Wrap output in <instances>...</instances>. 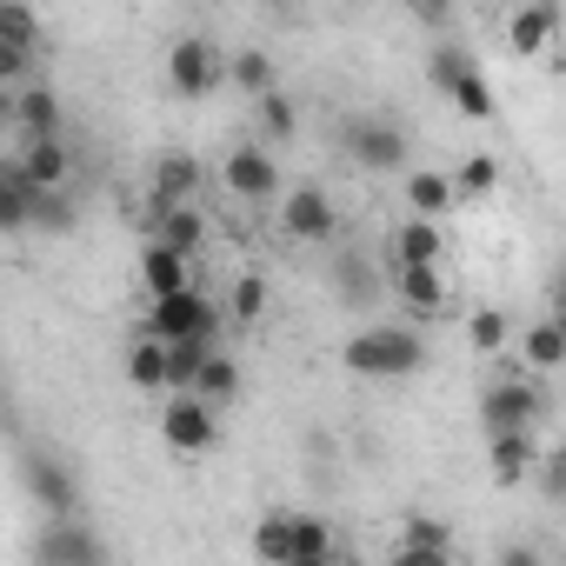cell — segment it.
Segmentation results:
<instances>
[{"label":"cell","mask_w":566,"mask_h":566,"mask_svg":"<svg viewBox=\"0 0 566 566\" xmlns=\"http://www.w3.org/2000/svg\"><path fill=\"white\" fill-rule=\"evenodd\" d=\"M127 380H134L140 394H167V340L140 334V340L127 347Z\"/></svg>","instance_id":"cell-28"},{"label":"cell","mask_w":566,"mask_h":566,"mask_svg":"<svg viewBox=\"0 0 566 566\" xmlns=\"http://www.w3.org/2000/svg\"><path fill=\"white\" fill-rule=\"evenodd\" d=\"M187 394H200L213 413H220V407H233V394H240V367H233V354L207 347V354H200V367H193V387H187Z\"/></svg>","instance_id":"cell-22"},{"label":"cell","mask_w":566,"mask_h":566,"mask_svg":"<svg viewBox=\"0 0 566 566\" xmlns=\"http://www.w3.org/2000/svg\"><path fill=\"white\" fill-rule=\"evenodd\" d=\"M287 506H273L260 526H253V559H266V566H287Z\"/></svg>","instance_id":"cell-33"},{"label":"cell","mask_w":566,"mask_h":566,"mask_svg":"<svg viewBox=\"0 0 566 566\" xmlns=\"http://www.w3.org/2000/svg\"><path fill=\"white\" fill-rule=\"evenodd\" d=\"M21 486L34 493V506L54 520V513H81V480L61 453H28L21 460Z\"/></svg>","instance_id":"cell-12"},{"label":"cell","mask_w":566,"mask_h":566,"mask_svg":"<svg viewBox=\"0 0 566 566\" xmlns=\"http://www.w3.org/2000/svg\"><path fill=\"white\" fill-rule=\"evenodd\" d=\"M34 559H48V566H94V559H107V539L81 513H54L34 533Z\"/></svg>","instance_id":"cell-10"},{"label":"cell","mask_w":566,"mask_h":566,"mask_svg":"<svg viewBox=\"0 0 566 566\" xmlns=\"http://www.w3.org/2000/svg\"><path fill=\"white\" fill-rule=\"evenodd\" d=\"M280 233H287V240H307V247L334 240V233H340L334 193H327L321 180H301V187H280Z\"/></svg>","instance_id":"cell-6"},{"label":"cell","mask_w":566,"mask_h":566,"mask_svg":"<svg viewBox=\"0 0 566 566\" xmlns=\"http://www.w3.org/2000/svg\"><path fill=\"white\" fill-rule=\"evenodd\" d=\"M147 220H154V240L174 247V253H187V260H193V253L207 247V233H213L207 213H200V200H174V207H160V213H147Z\"/></svg>","instance_id":"cell-17"},{"label":"cell","mask_w":566,"mask_h":566,"mask_svg":"<svg viewBox=\"0 0 566 566\" xmlns=\"http://www.w3.org/2000/svg\"><path fill=\"white\" fill-rule=\"evenodd\" d=\"M486 460H493V480H500V486H520V480L533 473V460H539V433H533V427H493Z\"/></svg>","instance_id":"cell-16"},{"label":"cell","mask_w":566,"mask_h":566,"mask_svg":"<svg viewBox=\"0 0 566 566\" xmlns=\"http://www.w3.org/2000/svg\"><path fill=\"white\" fill-rule=\"evenodd\" d=\"M227 301H233V321H260V314H266V280H260V273H240Z\"/></svg>","instance_id":"cell-37"},{"label":"cell","mask_w":566,"mask_h":566,"mask_svg":"<svg viewBox=\"0 0 566 566\" xmlns=\"http://www.w3.org/2000/svg\"><path fill=\"white\" fill-rule=\"evenodd\" d=\"M553 413V394L520 367V360H506V374L480 394V420H486V433L493 427H539Z\"/></svg>","instance_id":"cell-3"},{"label":"cell","mask_w":566,"mask_h":566,"mask_svg":"<svg viewBox=\"0 0 566 566\" xmlns=\"http://www.w3.org/2000/svg\"><path fill=\"white\" fill-rule=\"evenodd\" d=\"M220 187L233 193V200H247V207H260V200H280V160L260 147V140H240V147H227V160H220Z\"/></svg>","instance_id":"cell-8"},{"label":"cell","mask_w":566,"mask_h":566,"mask_svg":"<svg viewBox=\"0 0 566 566\" xmlns=\"http://www.w3.org/2000/svg\"><path fill=\"white\" fill-rule=\"evenodd\" d=\"M400 174H407V213L447 220V213L460 207V193H453V174H440V167H400Z\"/></svg>","instance_id":"cell-20"},{"label":"cell","mask_w":566,"mask_h":566,"mask_svg":"<svg viewBox=\"0 0 566 566\" xmlns=\"http://www.w3.org/2000/svg\"><path fill=\"white\" fill-rule=\"evenodd\" d=\"M506 334H513V327H506L500 307H473V314H467V347H473V354H506Z\"/></svg>","instance_id":"cell-32"},{"label":"cell","mask_w":566,"mask_h":566,"mask_svg":"<svg viewBox=\"0 0 566 566\" xmlns=\"http://www.w3.org/2000/svg\"><path fill=\"white\" fill-rule=\"evenodd\" d=\"M533 467H539V486H546V500L559 506V500H566V453H546V447H539V460H533Z\"/></svg>","instance_id":"cell-39"},{"label":"cell","mask_w":566,"mask_h":566,"mask_svg":"<svg viewBox=\"0 0 566 566\" xmlns=\"http://www.w3.org/2000/svg\"><path fill=\"white\" fill-rule=\"evenodd\" d=\"M220 81H227V61H220V48H213L207 34H180V41L167 48V87H174L180 101H207Z\"/></svg>","instance_id":"cell-7"},{"label":"cell","mask_w":566,"mask_h":566,"mask_svg":"<svg viewBox=\"0 0 566 566\" xmlns=\"http://www.w3.org/2000/svg\"><path fill=\"white\" fill-rule=\"evenodd\" d=\"M140 287H147V301H160V294H180V287H193V260L187 253H174V247H140Z\"/></svg>","instance_id":"cell-19"},{"label":"cell","mask_w":566,"mask_h":566,"mask_svg":"<svg viewBox=\"0 0 566 566\" xmlns=\"http://www.w3.org/2000/svg\"><path fill=\"white\" fill-rule=\"evenodd\" d=\"M14 120H21V134H61V101H54V87H28L21 81V94H14Z\"/></svg>","instance_id":"cell-26"},{"label":"cell","mask_w":566,"mask_h":566,"mask_svg":"<svg viewBox=\"0 0 566 566\" xmlns=\"http://www.w3.org/2000/svg\"><path fill=\"white\" fill-rule=\"evenodd\" d=\"M500 559H506V566H539V553H533V546H506Z\"/></svg>","instance_id":"cell-41"},{"label":"cell","mask_w":566,"mask_h":566,"mask_svg":"<svg viewBox=\"0 0 566 566\" xmlns=\"http://www.w3.org/2000/svg\"><path fill=\"white\" fill-rule=\"evenodd\" d=\"M493 187H500V160H493V154H467L460 174H453V193H460V200H480V193H493Z\"/></svg>","instance_id":"cell-34"},{"label":"cell","mask_w":566,"mask_h":566,"mask_svg":"<svg viewBox=\"0 0 566 566\" xmlns=\"http://www.w3.org/2000/svg\"><path fill=\"white\" fill-rule=\"evenodd\" d=\"M227 81L253 101V94H266V87H280V74H273V54L266 48H240L233 61H227Z\"/></svg>","instance_id":"cell-29"},{"label":"cell","mask_w":566,"mask_h":566,"mask_svg":"<svg viewBox=\"0 0 566 566\" xmlns=\"http://www.w3.org/2000/svg\"><path fill=\"white\" fill-rule=\"evenodd\" d=\"M387 247H394V260H420V266H440V260H447V233H440V220H427V213H407Z\"/></svg>","instance_id":"cell-21"},{"label":"cell","mask_w":566,"mask_h":566,"mask_svg":"<svg viewBox=\"0 0 566 566\" xmlns=\"http://www.w3.org/2000/svg\"><path fill=\"white\" fill-rule=\"evenodd\" d=\"M0 41H14V48H28V54H34V41H41V21H34V8H28V0H0Z\"/></svg>","instance_id":"cell-36"},{"label":"cell","mask_w":566,"mask_h":566,"mask_svg":"<svg viewBox=\"0 0 566 566\" xmlns=\"http://www.w3.org/2000/svg\"><path fill=\"white\" fill-rule=\"evenodd\" d=\"M253 107H260V134H266V140H294V134H301V107L287 101V87L253 94Z\"/></svg>","instance_id":"cell-31"},{"label":"cell","mask_w":566,"mask_h":566,"mask_svg":"<svg viewBox=\"0 0 566 566\" xmlns=\"http://www.w3.org/2000/svg\"><path fill=\"white\" fill-rule=\"evenodd\" d=\"M334 287H340V301L347 307H380V294H387V280L367 266V260H354V253H340L334 260Z\"/></svg>","instance_id":"cell-25"},{"label":"cell","mask_w":566,"mask_h":566,"mask_svg":"<svg viewBox=\"0 0 566 566\" xmlns=\"http://www.w3.org/2000/svg\"><path fill=\"white\" fill-rule=\"evenodd\" d=\"M394 566H453V526L433 520V513H407Z\"/></svg>","instance_id":"cell-13"},{"label":"cell","mask_w":566,"mask_h":566,"mask_svg":"<svg viewBox=\"0 0 566 566\" xmlns=\"http://www.w3.org/2000/svg\"><path fill=\"white\" fill-rule=\"evenodd\" d=\"M21 81H34V54L14 48V41H0V87H21Z\"/></svg>","instance_id":"cell-38"},{"label":"cell","mask_w":566,"mask_h":566,"mask_svg":"<svg viewBox=\"0 0 566 566\" xmlns=\"http://www.w3.org/2000/svg\"><path fill=\"white\" fill-rule=\"evenodd\" d=\"M213 440H220L213 407L200 394H167V407H160V447L180 453V460H200V453H213Z\"/></svg>","instance_id":"cell-5"},{"label":"cell","mask_w":566,"mask_h":566,"mask_svg":"<svg viewBox=\"0 0 566 566\" xmlns=\"http://www.w3.org/2000/svg\"><path fill=\"white\" fill-rule=\"evenodd\" d=\"M553 34H559V8H553V0H526V8H513V21H506V41H513L520 61L546 54Z\"/></svg>","instance_id":"cell-18"},{"label":"cell","mask_w":566,"mask_h":566,"mask_svg":"<svg viewBox=\"0 0 566 566\" xmlns=\"http://www.w3.org/2000/svg\"><path fill=\"white\" fill-rule=\"evenodd\" d=\"M28 200H34V187L21 180V167L0 160V233H28Z\"/></svg>","instance_id":"cell-30"},{"label":"cell","mask_w":566,"mask_h":566,"mask_svg":"<svg viewBox=\"0 0 566 566\" xmlns=\"http://www.w3.org/2000/svg\"><path fill=\"white\" fill-rule=\"evenodd\" d=\"M566 360V334H559V321L546 314V321H533L526 334H520V367L526 374H553Z\"/></svg>","instance_id":"cell-24"},{"label":"cell","mask_w":566,"mask_h":566,"mask_svg":"<svg viewBox=\"0 0 566 566\" xmlns=\"http://www.w3.org/2000/svg\"><path fill=\"white\" fill-rule=\"evenodd\" d=\"M74 220H81V213H74L67 187H34V200H28V227H34V233H54V240H61V233H74Z\"/></svg>","instance_id":"cell-27"},{"label":"cell","mask_w":566,"mask_h":566,"mask_svg":"<svg viewBox=\"0 0 566 566\" xmlns=\"http://www.w3.org/2000/svg\"><path fill=\"white\" fill-rule=\"evenodd\" d=\"M387 294L413 314V321H433V314H447V273L440 266H420V260H387Z\"/></svg>","instance_id":"cell-11"},{"label":"cell","mask_w":566,"mask_h":566,"mask_svg":"<svg viewBox=\"0 0 566 566\" xmlns=\"http://www.w3.org/2000/svg\"><path fill=\"white\" fill-rule=\"evenodd\" d=\"M340 147H347V160H360L367 174H400V167H407V127H400V120H380V114L347 120Z\"/></svg>","instance_id":"cell-9"},{"label":"cell","mask_w":566,"mask_h":566,"mask_svg":"<svg viewBox=\"0 0 566 566\" xmlns=\"http://www.w3.org/2000/svg\"><path fill=\"white\" fill-rule=\"evenodd\" d=\"M200 187H207V167L193 154H160L154 160V187H147V213H160L174 200H200Z\"/></svg>","instance_id":"cell-14"},{"label":"cell","mask_w":566,"mask_h":566,"mask_svg":"<svg viewBox=\"0 0 566 566\" xmlns=\"http://www.w3.org/2000/svg\"><path fill=\"white\" fill-rule=\"evenodd\" d=\"M213 340H167V394H187L193 387V367Z\"/></svg>","instance_id":"cell-35"},{"label":"cell","mask_w":566,"mask_h":566,"mask_svg":"<svg viewBox=\"0 0 566 566\" xmlns=\"http://www.w3.org/2000/svg\"><path fill=\"white\" fill-rule=\"evenodd\" d=\"M407 8H413L420 21H433V28H440V21H447V8H453V0H407Z\"/></svg>","instance_id":"cell-40"},{"label":"cell","mask_w":566,"mask_h":566,"mask_svg":"<svg viewBox=\"0 0 566 566\" xmlns=\"http://www.w3.org/2000/svg\"><path fill=\"white\" fill-rule=\"evenodd\" d=\"M340 360H347V374H360V380H407V374L427 367V340H420L413 327H360V334L340 347Z\"/></svg>","instance_id":"cell-1"},{"label":"cell","mask_w":566,"mask_h":566,"mask_svg":"<svg viewBox=\"0 0 566 566\" xmlns=\"http://www.w3.org/2000/svg\"><path fill=\"white\" fill-rule=\"evenodd\" d=\"M427 81H433V94L440 101H453L467 120H500V101H493V87H486V74H480V61L460 48V41H440L433 54H427Z\"/></svg>","instance_id":"cell-2"},{"label":"cell","mask_w":566,"mask_h":566,"mask_svg":"<svg viewBox=\"0 0 566 566\" xmlns=\"http://www.w3.org/2000/svg\"><path fill=\"white\" fill-rule=\"evenodd\" d=\"M140 334H154V340H213L220 334V307L200 287H180V294H160L147 307Z\"/></svg>","instance_id":"cell-4"},{"label":"cell","mask_w":566,"mask_h":566,"mask_svg":"<svg viewBox=\"0 0 566 566\" xmlns=\"http://www.w3.org/2000/svg\"><path fill=\"white\" fill-rule=\"evenodd\" d=\"M14 167H21L28 187H67V180H74V154H67L61 134H28V147H21Z\"/></svg>","instance_id":"cell-15"},{"label":"cell","mask_w":566,"mask_h":566,"mask_svg":"<svg viewBox=\"0 0 566 566\" xmlns=\"http://www.w3.org/2000/svg\"><path fill=\"white\" fill-rule=\"evenodd\" d=\"M327 559H334V526L314 513H294L287 520V566H327Z\"/></svg>","instance_id":"cell-23"}]
</instances>
